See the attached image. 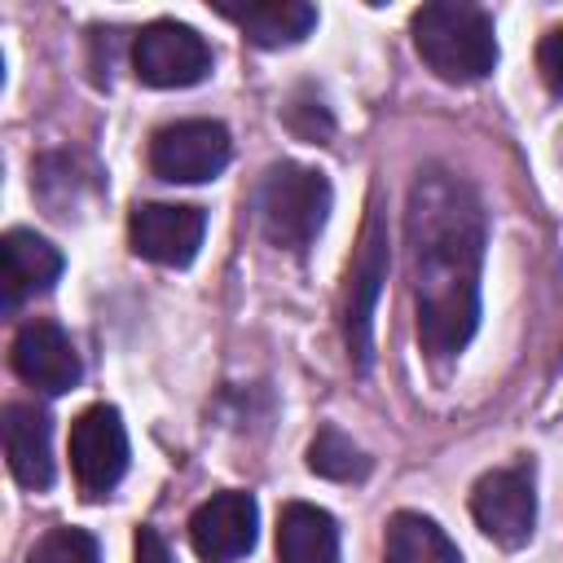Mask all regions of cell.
<instances>
[{
	"instance_id": "obj_1",
	"label": "cell",
	"mask_w": 563,
	"mask_h": 563,
	"mask_svg": "<svg viewBox=\"0 0 563 563\" xmlns=\"http://www.w3.org/2000/svg\"><path fill=\"white\" fill-rule=\"evenodd\" d=\"M484 202L449 167H422L405 198V251L418 343L435 361L457 356L479 325Z\"/></svg>"
},
{
	"instance_id": "obj_17",
	"label": "cell",
	"mask_w": 563,
	"mask_h": 563,
	"mask_svg": "<svg viewBox=\"0 0 563 563\" xmlns=\"http://www.w3.org/2000/svg\"><path fill=\"white\" fill-rule=\"evenodd\" d=\"M308 471L321 475V479H365L369 475V457L339 431V427H321L317 440L308 444Z\"/></svg>"
},
{
	"instance_id": "obj_21",
	"label": "cell",
	"mask_w": 563,
	"mask_h": 563,
	"mask_svg": "<svg viewBox=\"0 0 563 563\" xmlns=\"http://www.w3.org/2000/svg\"><path fill=\"white\" fill-rule=\"evenodd\" d=\"M559 365H563V356H559Z\"/></svg>"
},
{
	"instance_id": "obj_18",
	"label": "cell",
	"mask_w": 563,
	"mask_h": 563,
	"mask_svg": "<svg viewBox=\"0 0 563 563\" xmlns=\"http://www.w3.org/2000/svg\"><path fill=\"white\" fill-rule=\"evenodd\" d=\"M26 563H101V545L84 528H48Z\"/></svg>"
},
{
	"instance_id": "obj_4",
	"label": "cell",
	"mask_w": 563,
	"mask_h": 563,
	"mask_svg": "<svg viewBox=\"0 0 563 563\" xmlns=\"http://www.w3.org/2000/svg\"><path fill=\"white\" fill-rule=\"evenodd\" d=\"M387 264H391L387 224H383V211L369 207L352 268H347V290H343V343L361 374L374 365V308H378V295L387 282Z\"/></svg>"
},
{
	"instance_id": "obj_2",
	"label": "cell",
	"mask_w": 563,
	"mask_h": 563,
	"mask_svg": "<svg viewBox=\"0 0 563 563\" xmlns=\"http://www.w3.org/2000/svg\"><path fill=\"white\" fill-rule=\"evenodd\" d=\"M409 35L418 57L444 84H479L497 66V31L479 4L435 0L409 18Z\"/></svg>"
},
{
	"instance_id": "obj_11",
	"label": "cell",
	"mask_w": 563,
	"mask_h": 563,
	"mask_svg": "<svg viewBox=\"0 0 563 563\" xmlns=\"http://www.w3.org/2000/svg\"><path fill=\"white\" fill-rule=\"evenodd\" d=\"M255 528L260 510L251 493H216L189 515V545L202 563H238L242 554L255 550Z\"/></svg>"
},
{
	"instance_id": "obj_3",
	"label": "cell",
	"mask_w": 563,
	"mask_h": 563,
	"mask_svg": "<svg viewBox=\"0 0 563 563\" xmlns=\"http://www.w3.org/2000/svg\"><path fill=\"white\" fill-rule=\"evenodd\" d=\"M330 202H334V189H330L325 172L290 163V158L273 163L260 180V194H255L264 238L282 251H295V255H303L317 242V233L325 229Z\"/></svg>"
},
{
	"instance_id": "obj_19",
	"label": "cell",
	"mask_w": 563,
	"mask_h": 563,
	"mask_svg": "<svg viewBox=\"0 0 563 563\" xmlns=\"http://www.w3.org/2000/svg\"><path fill=\"white\" fill-rule=\"evenodd\" d=\"M537 70H541L545 88L554 97H563V26H554V31L541 35V44H537Z\"/></svg>"
},
{
	"instance_id": "obj_16",
	"label": "cell",
	"mask_w": 563,
	"mask_h": 563,
	"mask_svg": "<svg viewBox=\"0 0 563 563\" xmlns=\"http://www.w3.org/2000/svg\"><path fill=\"white\" fill-rule=\"evenodd\" d=\"M383 563H462V554L435 519L418 510H396L383 532Z\"/></svg>"
},
{
	"instance_id": "obj_9",
	"label": "cell",
	"mask_w": 563,
	"mask_h": 563,
	"mask_svg": "<svg viewBox=\"0 0 563 563\" xmlns=\"http://www.w3.org/2000/svg\"><path fill=\"white\" fill-rule=\"evenodd\" d=\"M207 233V211L189 202H136L128 216V242L141 260L185 268Z\"/></svg>"
},
{
	"instance_id": "obj_8",
	"label": "cell",
	"mask_w": 563,
	"mask_h": 563,
	"mask_svg": "<svg viewBox=\"0 0 563 563\" xmlns=\"http://www.w3.org/2000/svg\"><path fill=\"white\" fill-rule=\"evenodd\" d=\"M70 471L88 497H106L128 471V431L114 405H88L70 422Z\"/></svg>"
},
{
	"instance_id": "obj_14",
	"label": "cell",
	"mask_w": 563,
	"mask_h": 563,
	"mask_svg": "<svg viewBox=\"0 0 563 563\" xmlns=\"http://www.w3.org/2000/svg\"><path fill=\"white\" fill-rule=\"evenodd\" d=\"M220 18H229L233 26H242V35L260 48H282V44H299L312 26H317V9L303 0H246V4H216Z\"/></svg>"
},
{
	"instance_id": "obj_12",
	"label": "cell",
	"mask_w": 563,
	"mask_h": 563,
	"mask_svg": "<svg viewBox=\"0 0 563 563\" xmlns=\"http://www.w3.org/2000/svg\"><path fill=\"white\" fill-rule=\"evenodd\" d=\"M0 435H4L9 475L22 488L44 493L53 484V427H48V413L35 409V405L13 400L0 413Z\"/></svg>"
},
{
	"instance_id": "obj_13",
	"label": "cell",
	"mask_w": 563,
	"mask_h": 563,
	"mask_svg": "<svg viewBox=\"0 0 563 563\" xmlns=\"http://www.w3.org/2000/svg\"><path fill=\"white\" fill-rule=\"evenodd\" d=\"M0 277H4V303L18 308L53 290V282L62 277V251L31 229H9L0 238Z\"/></svg>"
},
{
	"instance_id": "obj_6",
	"label": "cell",
	"mask_w": 563,
	"mask_h": 563,
	"mask_svg": "<svg viewBox=\"0 0 563 563\" xmlns=\"http://www.w3.org/2000/svg\"><path fill=\"white\" fill-rule=\"evenodd\" d=\"M233 141L220 119H176L150 136V172L167 185L216 180L229 167Z\"/></svg>"
},
{
	"instance_id": "obj_20",
	"label": "cell",
	"mask_w": 563,
	"mask_h": 563,
	"mask_svg": "<svg viewBox=\"0 0 563 563\" xmlns=\"http://www.w3.org/2000/svg\"><path fill=\"white\" fill-rule=\"evenodd\" d=\"M136 563H172L167 541H163L154 528H141V532H136Z\"/></svg>"
},
{
	"instance_id": "obj_10",
	"label": "cell",
	"mask_w": 563,
	"mask_h": 563,
	"mask_svg": "<svg viewBox=\"0 0 563 563\" xmlns=\"http://www.w3.org/2000/svg\"><path fill=\"white\" fill-rule=\"evenodd\" d=\"M9 361H13V374H18L26 387L44 391V396L70 391V387L79 383V374H84L70 334H66L57 321H44V317L18 325V334H13V343H9Z\"/></svg>"
},
{
	"instance_id": "obj_7",
	"label": "cell",
	"mask_w": 563,
	"mask_h": 563,
	"mask_svg": "<svg viewBox=\"0 0 563 563\" xmlns=\"http://www.w3.org/2000/svg\"><path fill=\"white\" fill-rule=\"evenodd\" d=\"M471 515H475L479 532L488 541H497L501 550L528 545L532 528H537V475H532V462H515V466H497V471L479 475L475 488H471Z\"/></svg>"
},
{
	"instance_id": "obj_5",
	"label": "cell",
	"mask_w": 563,
	"mask_h": 563,
	"mask_svg": "<svg viewBox=\"0 0 563 563\" xmlns=\"http://www.w3.org/2000/svg\"><path fill=\"white\" fill-rule=\"evenodd\" d=\"M132 70L150 88H194L211 75V44L176 18H154L132 35Z\"/></svg>"
},
{
	"instance_id": "obj_15",
	"label": "cell",
	"mask_w": 563,
	"mask_h": 563,
	"mask_svg": "<svg viewBox=\"0 0 563 563\" xmlns=\"http://www.w3.org/2000/svg\"><path fill=\"white\" fill-rule=\"evenodd\" d=\"M277 559L282 563H339V523L330 510L308 501H286L277 515Z\"/></svg>"
}]
</instances>
